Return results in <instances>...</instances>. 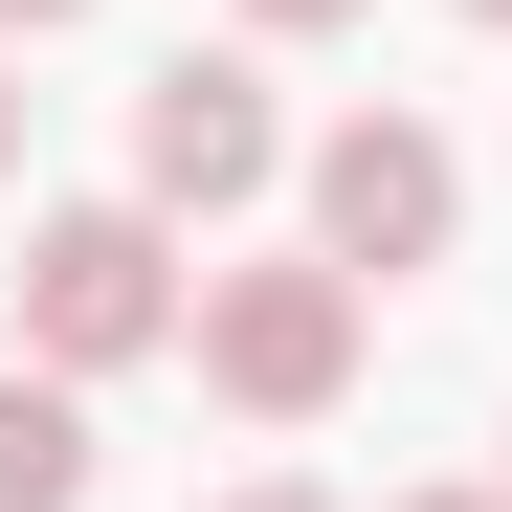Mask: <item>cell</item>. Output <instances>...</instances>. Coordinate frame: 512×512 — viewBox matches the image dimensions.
Returning <instances> with one entry per match:
<instances>
[{
    "mask_svg": "<svg viewBox=\"0 0 512 512\" xmlns=\"http://www.w3.org/2000/svg\"><path fill=\"white\" fill-rule=\"evenodd\" d=\"M0 179H23V67H0Z\"/></svg>",
    "mask_w": 512,
    "mask_h": 512,
    "instance_id": "obj_9",
    "label": "cell"
},
{
    "mask_svg": "<svg viewBox=\"0 0 512 512\" xmlns=\"http://www.w3.org/2000/svg\"><path fill=\"white\" fill-rule=\"evenodd\" d=\"M45 23H90V0H0V45H45Z\"/></svg>",
    "mask_w": 512,
    "mask_h": 512,
    "instance_id": "obj_7",
    "label": "cell"
},
{
    "mask_svg": "<svg viewBox=\"0 0 512 512\" xmlns=\"http://www.w3.org/2000/svg\"><path fill=\"white\" fill-rule=\"evenodd\" d=\"M245 23H268V45H312V23H379V0H245Z\"/></svg>",
    "mask_w": 512,
    "mask_h": 512,
    "instance_id": "obj_6",
    "label": "cell"
},
{
    "mask_svg": "<svg viewBox=\"0 0 512 512\" xmlns=\"http://www.w3.org/2000/svg\"><path fill=\"white\" fill-rule=\"evenodd\" d=\"M0 512H90V401H67L45 357L0 379Z\"/></svg>",
    "mask_w": 512,
    "mask_h": 512,
    "instance_id": "obj_5",
    "label": "cell"
},
{
    "mask_svg": "<svg viewBox=\"0 0 512 512\" xmlns=\"http://www.w3.org/2000/svg\"><path fill=\"white\" fill-rule=\"evenodd\" d=\"M268 179H290L268 67H245V45H179V67L134 90V201H156V223H223V201H268Z\"/></svg>",
    "mask_w": 512,
    "mask_h": 512,
    "instance_id": "obj_3",
    "label": "cell"
},
{
    "mask_svg": "<svg viewBox=\"0 0 512 512\" xmlns=\"http://www.w3.org/2000/svg\"><path fill=\"white\" fill-rule=\"evenodd\" d=\"M223 512H334V490H290V468H268V490H223Z\"/></svg>",
    "mask_w": 512,
    "mask_h": 512,
    "instance_id": "obj_8",
    "label": "cell"
},
{
    "mask_svg": "<svg viewBox=\"0 0 512 512\" xmlns=\"http://www.w3.org/2000/svg\"><path fill=\"white\" fill-rule=\"evenodd\" d=\"M446 223H468V156L423 134V112H334V134H312V245H334L357 290L446 268Z\"/></svg>",
    "mask_w": 512,
    "mask_h": 512,
    "instance_id": "obj_4",
    "label": "cell"
},
{
    "mask_svg": "<svg viewBox=\"0 0 512 512\" xmlns=\"http://www.w3.org/2000/svg\"><path fill=\"white\" fill-rule=\"evenodd\" d=\"M156 334H201L179 223H156V201H45V223H23V357H45V379H134Z\"/></svg>",
    "mask_w": 512,
    "mask_h": 512,
    "instance_id": "obj_1",
    "label": "cell"
},
{
    "mask_svg": "<svg viewBox=\"0 0 512 512\" xmlns=\"http://www.w3.org/2000/svg\"><path fill=\"white\" fill-rule=\"evenodd\" d=\"M357 268H334V245H290V268H201V379L245 401V423H334L357 401Z\"/></svg>",
    "mask_w": 512,
    "mask_h": 512,
    "instance_id": "obj_2",
    "label": "cell"
},
{
    "mask_svg": "<svg viewBox=\"0 0 512 512\" xmlns=\"http://www.w3.org/2000/svg\"><path fill=\"white\" fill-rule=\"evenodd\" d=\"M401 512H512V490H401Z\"/></svg>",
    "mask_w": 512,
    "mask_h": 512,
    "instance_id": "obj_10",
    "label": "cell"
},
{
    "mask_svg": "<svg viewBox=\"0 0 512 512\" xmlns=\"http://www.w3.org/2000/svg\"><path fill=\"white\" fill-rule=\"evenodd\" d=\"M468 23H512V0H468Z\"/></svg>",
    "mask_w": 512,
    "mask_h": 512,
    "instance_id": "obj_11",
    "label": "cell"
}]
</instances>
